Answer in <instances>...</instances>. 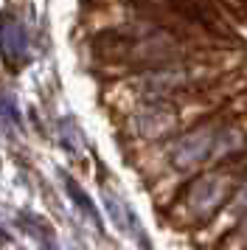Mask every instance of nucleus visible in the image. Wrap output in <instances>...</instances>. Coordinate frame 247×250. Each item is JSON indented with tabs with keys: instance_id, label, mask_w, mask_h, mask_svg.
Returning a JSON list of instances; mask_svg holds the SVG:
<instances>
[{
	"instance_id": "nucleus-1",
	"label": "nucleus",
	"mask_w": 247,
	"mask_h": 250,
	"mask_svg": "<svg viewBox=\"0 0 247 250\" xmlns=\"http://www.w3.org/2000/svg\"><path fill=\"white\" fill-rule=\"evenodd\" d=\"M245 171H236L233 163H225L219 169L205 171L200 177L185 183V188L174 197L177 203L171 208V216L177 219V225L197 228L205 225L211 219L227 197H233Z\"/></svg>"
},
{
	"instance_id": "nucleus-2",
	"label": "nucleus",
	"mask_w": 247,
	"mask_h": 250,
	"mask_svg": "<svg viewBox=\"0 0 247 250\" xmlns=\"http://www.w3.org/2000/svg\"><path fill=\"white\" fill-rule=\"evenodd\" d=\"M0 57L9 62V68H20V62L25 59V34L22 25L11 17L0 20Z\"/></svg>"
},
{
	"instance_id": "nucleus-4",
	"label": "nucleus",
	"mask_w": 247,
	"mask_h": 250,
	"mask_svg": "<svg viewBox=\"0 0 247 250\" xmlns=\"http://www.w3.org/2000/svg\"><path fill=\"white\" fill-rule=\"evenodd\" d=\"M0 245H6V233L3 230H0Z\"/></svg>"
},
{
	"instance_id": "nucleus-3",
	"label": "nucleus",
	"mask_w": 247,
	"mask_h": 250,
	"mask_svg": "<svg viewBox=\"0 0 247 250\" xmlns=\"http://www.w3.org/2000/svg\"><path fill=\"white\" fill-rule=\"evenodd\" d=\"M0 126L9 129L11 135L20 129V115H17V107H14L9 93H0Z\"/></svg>"
}]
</instances>
